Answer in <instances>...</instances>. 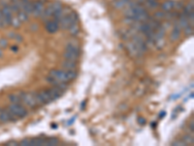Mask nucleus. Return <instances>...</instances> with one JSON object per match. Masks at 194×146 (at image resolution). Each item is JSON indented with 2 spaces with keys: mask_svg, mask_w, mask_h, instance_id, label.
I'll list each match as a JSON object with an SVG mask.
<instances>
[{
  "mask_svg": "<svg viewBox=\"0 0 194 146\" xmlns=\"http://www.w3.org/2000/svg\"><path fill=\"white\" fill-rule=\"evenodd\" d=\"M50 75L55 78L58 81L68 83L77 77V72L75 70H65V69H53L50 71Z\"/></svg>",
  "mask_w": 194,
  "mask_h": 146,
  "instance_id": "1",
  "label": "nucleus"
},
{
  "mask_svg": "<svg viewBox=\"0 0 194 146\" xmlns=\"http://www.w3.org/2000/svg\"><path fill=\"white\" fill-rule=\"evenodd\" d=\"M63 57L65 60L77 62L79 57H80V48L74 43H68L65 48V52L63 54Z\"/></svg>",
  "mask_w": 194,
  "mask_h": 146,
  "instance_id": "2",
  "label": "nucleus"
},
{
  "mask_svg": "<svg viewBox=\"0 0 194 146\" xmlns=\"http://www.w3.org/2000/svg\"><path fill=\"white\" fill-rule=\"evenodd\" d=\"M78 24V16L75 12H71L69 13L67 16L65 15L59 21H58V25L62 29H68L72 25Z\"/></svg>",
  "mask_w": 194,
  "mask_h": 146,
  "instance_id": "3",
  "label": "nucleus"
},
{
  "mask_svg": "<svg viewBox=\"0 0 194 146\" xmlns=\"http://www.w3.org/2000/svg\"><path fill=\"white\" fill-rule=\"evenodd\" d=\"M8 109L17 117L18 119H23V118H24V117H26L28 114L24 106H23L20 103H11L8 106Z\"/></svg>",
  "mask_w": 194,
  "mask_h": 146,
  "instance_id": "4",
  "label": "nucleus"
},
{
  "mask_svg": "<svg viewBox=\"0 0 194 146\" xmlns=\"http://www.w3.org/2000/svg\"><path fill=\"white\" fill-rule=\"evenodd\" d=\"M19 97H20L21 101H23L24 104H26L27 106L34 108V107H36L38 105L37 102H36L33 92L32 93H20Z\"/></svg>",
  "mask_w": 194,
  "mask_h": 146,
  "instance_id": "5",
  "label": "nucleus"
},
{
  "mask_svg": "<svg viewBox=\"0 0 194 146\" xmlns=\"http://www.w3.org/2000/svg\"><path fill=\"white\" fill-rule=\"evenodd\" d=\"M17 120H18V118L9 110L8 108L1 109V110H0V121H1L2 123L15 122Z\"/></svg>",
  "mask_w": 194,
  "mask_h": 146,
  "instance_id": "6",
  "label": "nucleus"
},
{
  "mask_svg": "<svg viewBox=\"0 0 194 146\" xmlns=\"http://www.w3.org/2000/svg\"><path fill=\"white\" fill-rule=\"evenodd\" d=\"M45 7H44V2L42 0H37V1L33 2V16L36 18H40L43 14Z\"/></svg>",
  "mask_w": 194,
  "mask_h": 146,
  "instance_id": "7",
  "label": "nucleus"
},
{
  "mask_svg": "<svg viewBox=\"0 0 194 146\" xmlns=\"http://www.w3.org/2000/svg\"><path fill=\"white\" fill-rule=\"evenodd\" d=\"M126 49L128 51V53L130 54L132 57H140L144 55L143 52L139 50V48L135 45V44L131 41V42H128L126 44Z\"/></svg>",
  "mask_w": 194,
  "mask_h": 146,
  "instance_id": "8",
  "label": "nucleus"
},
{
  "mask_svg": "<svg viewBox=\"0 0 194 146\" xmlns=\"http://www.w3.org/2000/svg\"><path fill=\"white\" fill-rule=\"evenodd\" d=\"M47 92L49 93L50 97L52 98V99H53V101H54V100H55V99H57V98H59L60 97H62V96H63V94H64V92H65V91L62 90V89H60V88L54 87V88H52V89H48Z\"/></svg>",
  "mask_w": 194,
  "mask_h": 146,
  "instance_id": "9",
  "label": "nucleus"
},
{
  "mask_svg": "<svg viewBox=\"0 0 194 146\" xmlns=\"http://www.w3.org/2000/svg\"><path fill=\"white\" fill-rule=\"evenodd\" d=\"M47 82L52 84L54 87H57V88H60V89L66 91L67 89V83H64V82H61V81H58V80H56L55 78L52 77L51 75H49L47 77Z\"/></svg>",
  "mask_w": 194,
  "mask_h": 146,
  "instance_id": "10",
  "label": "nucleus"
},
{
  "mask_svg": "<svg viewBox=\"0 0 194 146\" xmlns=\"http://www.w3.org/2000/svg\"><path fill=\"white\" fill-rule=\"evenodd\" d=\"M46 29L47 31L50 33H55L57 30L59 29V25L58 23L55 21H50L46 24Z\"/></svg>",
  "mask_w": 194,
  "mask_h": 146,
  "instance_id": "11",
  "label": "nucleus"
},
{
  "mask_svg": "<svg viewBox=\"0 0 194 146\" xmlns=\"http://www.w3.org/2000/svg\"><path fill=\"white\" fill-rule=\"evenodd\" d=\"M61 66L65 70H76L77 63H76V62H73V61L64 60L61 63Z\"/></svg>",
  "mask_w": 194,
  "mask_h": 146,
  "instance_id": "12",
  "label": "nucleus"
},
{
  "mask_svg": "<svg viewBox=\"0 0 194 146\" xmlns=\"http://www.w3.org/2000/svg\"><path fill=\"white\" fill-rule=\"evenodd\" d=\"M179 37H181V28L176 25L170 34V39L171 41H177Z\"/></svg>",
  "mask_w": 194,
  "mask_h": 146,
  "instance_id": "13",
  "label": "nucleus"
},
{
  "mask_svg": "<svg viewBox=\"0 0 194 146\" xmlns=\"http://www.w3.org/2000/svg\"><path fill=\"white\" fill-rule=\"evenodd\" d=\"M175 3L176 2L173 1V0H167V1H165L161 5L162 11H164V12H169V11H171L175 7Z\"/></svg>",
  "mask_w": 194,
  "mask_h": 146,
  "instance_id": "14",
  "label": "nucleus"
},
{
  "mask_svg": "<svg viewBox=\"0 0 194 146\" xmlns=\"http://www.w3.org/2000/svg\"><path fill=\"white\" fill-rule=\"evenodd\" d=\"M129 3V0H116L113 3V7L116 9H123L125 7H127Z\"/></svg>",
  "mask_w": 194,
  "mask_h": 146,
  "instance_id": "15",
  "label": "nucleus"
},
{
  "mask_svg": "<svg viewBox=\"0 0 194 146\" xmlns=\"http://www.w3.org/2000/svg\"><path fill=\"white\" fill-rule=\"evenodd\" d=\"M41 145H46V138H32L29 139V146H41Z\"/></svg>",
  "mask_w": 194,
  "mask_h": 146,
  "instance_id": "16",
  "label": "nucleus"
},
{
  "mask_svg": "<svg viewBox=\"0 0 194 146\" xmlns=\"http://www.w3.org/2000/svg\"><path fill=\"white\" fill-rule=\"evenodd\" d=\"M53 14H54V10L52 8V5H49L47 8L44 9V11H43V14H42V16L41 18L42 19H49L50 17H52L53 16Z\"/></svg>",
  "mask_w": 194,
  "mask_h": 146,
  "instance_id": "17",
  "label": "nucleus"
},
{
  "mask_svg": "<svg viewBox=\"0 0 194 146\" xmlns=\"http://www.w3.org/2000/svg\"><path fill=\"white\" fill-rule=\"evenodd\" d=\"M145 4L149 9H156L158 7V3L156 2V0H145Z\"/></svg>",
  "mask_w": 194,
  "mask_h": 146,
  "instance_id": "18",
  "label": "nucleus"
},
{
  "mask_svg": "<svg viewBox=\"0 0 194 146\" xmlns=\"http://www.w3.org/2000/svg\"><path fill=\"white\" fill-rule=\"evenodd\" d=\"M18 19L19 20V21L24 23V21H28V15L25 12H24L23 10H20L18 12Z\"/></svg>",
  "mask_w": 194,
  "mask_h": 146,
  "instance_id": "19",
  "label": "nucleus"
},
{
  "mask_svg": "<svg viewBox=\"0 0 194 146\" xmlns=\"http://www.w3.org/2000/svg\"><path fill=\"white\" fill-rule=\"evenodd\" d=\"M69 32L72 34V35H77L79 33V31H80V29H79V26H78V24H74L72 25L69 28H68Z\"/></svg>",
  "mask_w": 194,
  "mask_h": 146,
  "instance_id": "20",
  "label": "nucleus"
},
{
  "mask_svg": "<svg viewBox=\"0 0 194 146\" xmlns=\"http://www.w3.org/2000/svg\"><path fill=\"white\" fill-rule=\"evenodd\" d=\"M9 100L11 101V103H20V97L19 94H11L9 97Z\"/></svg>",
  "mask_w": 194,
  "mask_h": 146,
  "instance_id": "21",
  "label": "nucleus"
},
{
  "mask_svg": "<svg viewBox=\"0 0 194 146\" xmlns=\"http://www.w3.org/2000/svg\"><path fill=\"white\" fill-rule=\"evenodd\" d=\"M56 144H58V139H56L54 137H51V138H46V145H52L54 146Z\"/></svg>",
  "mask_w": 194,
  "mask_h": 146,
  "instance_id": "22",
  "label": "nucleus"
},
{
  "mask_svg": "<svg viewBox=\"0 0 194 146\" xmlns=\"http://www.w3.org/2000/svg\"><path fill=\"white\" fill-rule=\"evenodd\" d=\"M183 31H184V34L185 35H188V36L193 35V25H188V26L183 28Z\"/></svg>",
  "mask_w": 194,
  "mask_h": 146,
  "instance_id": "23",
  "label": "nucleus"
},
{
  "mask_svg": "<svg viewBox=\"0 0 194 146\" xmlns=\"http://www.w3.org/2000/svg\"><path fill=\"white\" fill-rule=\"evenodd\" d=\"M154 19H156L157 21H160L162 19H165V13L164 11H158L154 13Z\"/></svg>",
  "mask_w": 194,
  "mask_h": 146,
  "instance_id": "24",
  "label": "nucleus"
},
{
  "mask_svg": "<svg viewBox=\"0 0 194 146\" xmlns=\"http://www.w3.org/2000/svg\"><path fill=\"white\" fill-rule=\"evenodd\" d=\"M185 144H189V143H191V144H193V136L192 135H184L183 137V139H182Z\"/></svg>",
  "mask_w": 194,
  "mask_h": 146,
  "instance_id": "25",
  "label": "nucleus"
},
{
  "mask_svg": "<svg viewBox=\"0 0 194 146\" xmlns=\"http://www.w3.org/2000/svg\"><path fill=\"white\" fill-rule=\"evenodd\" d=\"M52 8H53V10H54V12H55V11H57V10L62 9V5H61L60 3H58V2H55V3L52 4Z\"/></svg>",
  "mask_w": 194,
  "mask_h": 146,
  "instance_id": "26",
  "label": "nucleus"
},
{
  "mask_svg": "<svg viewBox=\"0 0 194 146\" xmlns=\"http://www.w3.org/2000/svg\"><path fill=\"white\" fill-rule=\"evenodd\" d=\"M7 46H8V41H7L6 39H4V38L0 39V48L5 49V48H7Z\"/></svg>",
  "mask_w": 194,
  "mask_h": 146,
  "instance_id": "27",
  "label": "nucleus"
},
{
  "mask_svg": "<svg viewBox=\"0 0 194 146\" xmlns=\"http://www.w3.org/2000/svg\"><path fill=\"white\" fill-rule=\"evenodd\" d=\"M20 25V21H19V20L17 18V19H14L13 18V20H12V25H14V26H19Z\"/></svg>",
  "mask_w": 194,
  "mask_h": 146,
  "instance_id": "28",
  "label": "nucleus"
},
{
  "mask_svg": "<svg viewBox=\"0 0 194 146\" xmlns=\"http://www.w3.org/2000/svg\"><path fill=\"white\" fill-rule=\"evenodd\" d=\"M172 144H173V145H177V146H184V145H186L183 140H176V141H174Z\"/></svg>",
  "mask_w": 194,
  "mask_h": 146,
  "instance_id": "29",
  "label": "nucleus"
},
{
  "mask_svg": "<svg viewBox=\"0 0 194 146\" xmlns=\"http://www.w3.org/2000/svg\"><path fill=\"white\" fill-rule=\"evenodd\" d=\"M19 145H23V146H29V139H24V140H23L20 143H19Z\"/></svg>",
  "mask_w": 194,
  "mask_h": 146,
  "instance_id": "30",
  "label": "nucleus"
},
{
  "mask_svg": "<svg viewBox=\"0 0 194 146\" xmlns=\"http://www.w3.org/2000/svg\"><path fill=\"white\" fill-rule=\"evenodd\" d=\"M175 7L178 9V10H179V9H182L183 8V5H182V3L181 2H179V3H175Z\"/></svg>",
  "mask_w": 194,
  "mask_h": 146,
  "instance_id": "31",
  "label": "nucleus"
},
{
  "mask_svg": "<svg viewBox=\"0 0 194 146\" xmlns=\"http://www.w3.org/2000/svg\"><path fill=\"white\" fill-rule=\"evenodd\" d=\"M139 124H140V125H145V124H146V120L145 119H143V118H139Z\"/></svg>",
  "mask_w": 194,
  "mask_h": 146,
  "instance_id": "32",
  "label": "nucleus"
},
{
  "mask_svg": "<svg viewBox=\"0 0 194 146\" xmlns=\"http://www.w3.org/2000/svg\"><path fill=\"white\" fill-rule=\"evenodd\" d=\"M193 127H194V123H193V121L190 123V126H189V129H190V130L191 131H193Z\"/></svg>",
  "mask_w": 194,
  "mask_h": 146,
  "instance_id": "33",
  "label": "nucleus"
},
{
  "mask_svg": "<svg viewBox=\"0 0 194 146\" xmlns=\"http://www.w3.org/2000/svg\"><path fill=\"white\" fill-rule=\"evenodd\" d=\"M11 49H12L13 51H15V53H17V52H18V47H16V46H13Z\"/></svg>",
  "mask_w": 194,
  "mask_h": 146,
  "instance_id": "34",
  "label": "nucleus"
},
{
  "mask_svg": "<svg viewBox=\"0 0 194 146\" xmlns=\"http://www.w3.org/2000/svg\"><path fill=\"white\" fill-rule=\"evenodd\" d=\"M3 56V53H2V51H1V48H0V57H1Z\"/></svg>",
  "mask_w": 194,
  "mask_h": 146,
  "instance_id": "35",
  "label": "nucleus"
},
{
  "mask_svg": "<svg viewBox=\"0 0 194 146\" xmlns=\"http://www.w3.org/2000/svg\"><path fill=\"white\" fill-rule=\"evenodd\" d=\"M2 18V12H1V9H0V19Z\"/></svg>",
  "mask_w": 194,
  "mask_h": 146,
  "instance_id": "36",
  "label": "nucleus"
}]
</instances>
